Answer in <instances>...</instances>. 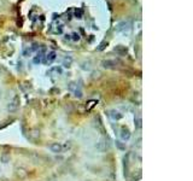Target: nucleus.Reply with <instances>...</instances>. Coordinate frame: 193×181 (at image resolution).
Returning <instances> with one entry per match:
<instances>
[{"label": "nucleus", "mask_w": 193, "mask_h": 181, "mask_svg": "<svg viewBox=\"0 0 193 181\" xmlns=\"http://www.w3.org/2000/svg\"><path fill=\"white\" fill-rule=\"evenodd\" d=\"M63 145L62 144H59V142H54V144H51L50 145V150L52 151V152H54V153H58V152H62L63 151Z\"/></svg>", "instance_id": "1"}, {"label": "nucleus", "mask_w": 193, "mask_h": 181, "mask_svg": "<svg viewBox=\"0 0 193 181\" xmlns=\"http://www.w3.org/2000/svg\"><path fill=\"white\" fill-rule=\"evenodd\" d=\"M103 66L107 68V69H112L116 66V62L115 60H104L103 62Z\"/></svg>", "instance_id": "2"}, {"label": "nucleus", "mask_w": 193, "mask_h": 181, "mask_svg": "<svg viewBox=\"0 0 193 181\" xmlns=\"http://www.w3.org/2000/svg\"><path fill=\"white\" fill-rule=\"evenodd\" d=\"M46 62H48V63H51V62H53V60L56 59V52H50V53H47V56H46Z\"/></svg>", "instance_id": "3"}, {"label": "nucleus", "mask_w": 193, "mask_h": 181, "mask_svg": "<svg viewBox=\"0 0 193 181\" xmlns=\"http://www.w3.org/2000/svg\"><path fill=\"white\" fill-rule=\"evenodd\" d=\"M127 25H128V23H127V22H122V23L117 24V30H122V29H124Z\"/></svg>", "instance_id": "4"}, {"label": "nucleus", "mask_w": 193, "mask_h": 181, "mask_svg": "<svg viewBox=\"0 0 193 181\" xmlns=\"http://www.w3.org/2000/svg\"><path fill=\"white\" fill-rule=\"evenodd\" d=\"M69 87H70V89H75V88H76V85H75V83H70V86H69ZM75 93H76L75 96L81 97V92H80V91H75Z\"/></svg>", "instance_id": "5"}, {"label": "nucleus", "mask_w": 193, "mask_h": 181, "mask_svg": "<svg viewBox=\"0 0 193 181\" xmlns=\"http://www.w3.org/2000/svg\"><path fill=\"white\" fill-rule=\"evenodd\" d=\"M122 138H123V139H129V133H128V130H124V129H123V132H122Z\"/></svg>", "instance_id": "6"}, {"label": "nucleus", "mask_w": 193, "mask_h": 181, "mask_svg": "<svg viewBox=\"0 0 193 181\" xmlns=\"http://www.w3.org/2000/svg\"><path fill=\"white\" fill-rule=\"evenodd\" d=\"M70 64H71V58L70 57L64 59V66H70Z\"/></svg>", "instance_id": "7"}, {"label": "nucleus", "mask_w": 193, "mask_h": 181, "mask_svg": "<svg viewBox=\"0 0 193 181\" xmlns=\"http://www.w3.org/2000/svg\"><path fill=\"white\" fill-rule=\"evenodd\" d=\"M73 40H74V41L80 40V36H78V34H77V33H74V34H73Z\"/></svg>", "instance_id": "8"}, {"label": "nucleus", "mask_w": 193, "mask_h": 181, "mask_svg": "<svg viewBox=\"0 0 193 181\" xmlns=\"http://www.w3.org/2000/svg\"><path fill=\"white\" fill-rule=\"evenodd\" d=\"M75 15L77 16V18H81V10H78V11H76V12H75Z\"/></svg>", "instance_id": "9"}, {"label": "nucleus", "mask_w": 193, "mask_h": 181, "mask_svg": "<svg viewBox=\"0 0 193 181\" xmlns=\"http://www.w3.org/2000/svg\"><path fill=\"white\" fill-rule=\"evenodd\" d=\"M104 47H105V42H103V43H101V45L99 46V48H98V50H103Z\"/></svg>", "instance_id": "10"}]
</instances>
